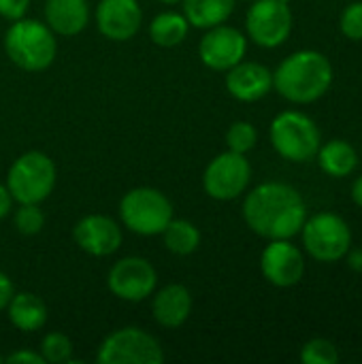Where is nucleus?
I'll use <instances>...</instances> for the list:
<instances>
[{"instance_id": "obj_1", "label": "nucleus", "mask_w": 362, "mask_h": 364, "mask_svg": "<svg viewBox=\"0 0 362 364\" xmlns=\"http://www.w3.org/2000/svg\"><path fill=\"white\" fill-rule=\"evenodd\" d=\"M241 211L247 228L267 241L294 239L307 220L303 194L282 181H265L252 188L245 194Z\"/></svg>"}, {"instance_id": "obj_4", "label": "nucleus", "mask_w": 362, "mask_h": 364, "mask_svg": "<svg viewBox=\"0 0 362 364\" xmlns=\"http://www.w3.org/2000/svg\"><path fill=\"white\" fill-rule=\"evenodd\" d=\"M269 139L280 158L292 164H305L316 160L322 145V132L314 117L303 111H282L269 126Z\"/></svg>"}, {"instance_id": "obj_20", "label": "nucleus", "mask_w": 362, "mask_h": 364, "mask_svg": "<svg viewBox=\"0 0 362 364\" xmlns=\"http://www.w3.org/2000/svg\"><path fill=\"white\" fill-rule=\"evenodd\" d=\"M9 322L21 333H36L47 322V305L32 292H13L6 305Z\"/></svg>"}, {"instance_id": "obj_32", "label": "nucleus", "mask_w": 362, "mask_h": 364, "mask_svg": "<svg viewBox=\"0 0 362 364\" xmlns=\"http://www.w3.org/2000/svg\"><path fill=\"white\" fill-rule=\"evenodd\" d=\"M13 203L15 200H13V196L9 192V188L0 183V220H4L13 211Z\"/></svg>"}, {"instance_id": "obj_30", "label": "nucleus", "mask_w": 362, "mask_h": 364, "mask_svg": "<svg viewBox=\"0 0 362 364\" xmlns=\"http://www.w3.org/2000/svg\"><path fill=\"white\" fill-rule=\"evenodd\" d=\"M6 363L13 364H45L41 352H32V350H19V352H13L4 358Z\"/></svg>"}, {"instance_id": "obj_18", "label": "nucleus", "mask_w": 362, "mask_h": 364, "mask_svg": "<svg viewBox=\"0 0 362 364\" xmlns=\"http://www.w3.org/2000/svg\"><path fill=\"white\" fill-rule=\"evenodd\" d=\"M90 21L87 0H47L45 23L60 36H75L85 30Z\"/></svg>"}, {"instance_id": "obj_14", "label": "nucleus", "mask_w": 362, "mask_h": 364, "mask_svg": "<svg viewBox=\"0 0 362 364\" xmlns=\"http://www.w3.org/2000/svg\"><path fill=\"white\" fill-rule=\"evenodd\" d=\"M73 239L81 252L96 258H105L119 250L124 235H122V226L113 218L92 213L75 224Z\"/></svg>"}, {"instance_id": "obj_16", "label": "nucleus", "mask_w": 362, "mask_h": 364, "mask_svg": "<svg viewBox=\"0 0 362 364\" xmlns=\"http://www.w3.org/2000/svg\"><path fill=\"white\" fill-rule=\"evenodd\" d=\"M226 90L239 102H258L273 90V73L260 62L241 60L226 70Z\"/></svg>"}, {"instance_id": "obj_6", "label": "nucleus", "mask_w": 362, "mask_h": 364, "mask_svg": "<svg viewBox=\"0 0 362 364\" xmlns=\"http://www.w3.org/2000/svg\"><path fill=\"white\" fill-rule=\"evenodd\" d=\"M299 235L303 239L305 254L322 264L344 260L352 247L350 224L333 211H320L307 218Z\"/></svg>"}, {"instance_id": "obj_10", "label": "nucleus", "mask_w": 362, "mask_h": 364, "mask_svg": "<svg viewBox=\"0 0 362 364\" xmlns=\"http://www.w3.org/2000/svg\"><path fill=\"white\" fill-rule=\"evenodd\" d=\"M252 164L245 154L224 151L215 156L203 173V190L213 200H235L250 188Z\"/></svg>"}, {"instance_id": "obj_21", "label": "nucleus", "mask_w": 362, "mask_h": 364, "mask_svg": "<svg viewBox=\"0 0 362 364\" xmlns=\"http://www.w3.org/2000/svg\"><path fill=\"white\" fill-rule=\"evenodd\" d=\"M183 15L190 26L209 30L213 26L226 23L233 15L237 0H181Z\"/></svg>"}, {"instance_id": "obj_9", "label": "nucleus", "mask_w": 362, "mask_h": 364, "mask_svg": "<svg viewBox=\"0 0 362 364\" xmlns=\"http://www.w3.org/2000/svg\"><path fill=\"white\" fill-rule=\"evenodd\" d=\"M292 9L284 0H252L245 13L247 41L262 49L282 47L292 34Z\"/></svg>"}, {"instance_id": "obj_7", "label": "nucleus", "mask_w": 362, "mask_h": 364, "mask_svg": "<svg viewBox=\"0 0 362 364\" xmlns=\"http://www.w3.org/2000/svg\"><path fill=\"white\" fill-rule=\"evenodd\" d=\"M119 220L134 235L156 237L173 220V203L156 188H132L119 200Z\"/></svg>"}, {"instance_id": "obj_3", "label": "nucleus", "mask_w": 362, "mask_h": 364, "mask_svg": "<svg viewBox=\"0 0 362 364\" xmlns=\"http://www.w3.org/2000/svg\"><path fill=\"white\" fill-rule=\"evenodd\" d=\"M4 51L17 68L41 73L53 64L58 41L47 23L21 17L9 26L4 34Z\"/></svg>"}, {"instance_id": "obj_27", "label": "nucleus", "mask_w": 362, "mask_h": 364, "mask_svg": "<svg viewBox=\"0 0 362 364\" xmlns=\"http://www.w3.org/2000/svg\"><path fill=\"white\" fill-rule=\"evenodd\" d=\"M13 224L19 235L34 237L45 228V215L38 209V205H19V209L13 215Z\"/></svg>"}, {"instance_id": "obj_2", "label": "nucleus", "mask_w": 362, "mask_h": 364, "mask_svg": "<svg viewBox=\"0 0 362 364\" xmlns=\"http://www.w3.org/2000/svg\"><path fill=\"white\" fill-rule=\"evenodd\" d=\"M335 68L318 49H299L284 58L273 73V90L292 105L318 102L331 90Z\"/></svg>"}, {"instance_id": "obj_26", "label": "nucleus", "mask_w": 362, "mask_h": 364, "mask_svg": "<svg viewBox=\"0 0 362 364\" xmlns=\"http://www.w3.org/2000/svg\"><path fill=\"white\" fill-rule=\"evenodd\" d=\"M301 360L305 364H337L339 350L331 339L316 337L301 348Z\"/></svg>"}, {"instance_id": "obj_25", "label": "nucleus", "mask_w": 362, "mask_h": 364, "mask_svg": "<svg viewBox=\"0 0 362 364\" xmlns=\"http://www.w3.org/2000/svg\"><path fill=\"white\" fill-rule=\"evenodd\" d=\"M256 143H258V130L252 122L239 119L230 124V128L226 130V145L230 151L247 154L256 147Z\"/></svg>"}, {"instance_id": "obj_17", "label": "nucleus", "mask_w": 362, "mask_h": 364, "mask_svg": "<svg viewBox=\"0 0 362 364\" xmlns=\"http://www.w3.org/2000/svg\"><path fill=\"white\" fill-rule=\"evenodd\" d=\"M151 316L164 328H179L192 314V294L181 284H169L151 294Z\"/></svg>"}, {"instance_id": "obj_34", "label": "nucleus", "mask_w": 362, "mask_h": 364, "mask_svg": "<svg viewBox=\"0 0 362 364\" xmlns=\"http://www.w3.org/2000/svg\"><path fill=\"white\" fill-rule=\"evenodd\" d=\"M350 194H352V200H354V205H356L358 209H362V175H358V177L354 179Z\"/></svg>"}, {"instance_id": "obj_31", "label": "nucleus", "mask_w": 362, "mask_h": 364, "mask_svg": "<svg viewBox=\"0 0 362 364\" xmlns=\"http://www.w3.org/2000/svg\"><path fill=\"white\" fill-rule=\"evenodd\" d=\"M13 292H15L13 282L9 279V275H4V273L0 271V311H2V309H6V305H9V301H11Z\"/></svg>"}, {"instance_id": "obj_13", "label": "nucleus", "mask_w": 362, "mask_h": 364, "mask_svg": "<svg viewBox=\"0 0 362 364\" xmlns=\"http://www.w3.org/2000/svg\"><path fill=\"white\" fill-rule=\"evenodd\" d=\"M247 53V36L235 26H213L205 30L198 43L201 62L218 73H226L235 64H239Z\"/></svg>"}, {"instance_id": "obj_5", "label": "nucleus", "mask_w": 362, "mask_h": 364, "mask_svg": "<svg viewBox=\"0 0 362 364\" xmlns=\"http://www.w3.org/2000/svg\"><path fill=\"white\" fill-rule=\"evenodd\" d=\"M58 171L43 151L21 154L6 173V188L17 205H41L55 188Z\"/></svg>"}, {"instance_id": "obj_19", "label": "nucleus", "mask_w": 362, "mask_h": 364, "mask_svg": "<svg viewBox=\"0 0 362 364\" xmlns=\"http://www.w3.org/2000/svg\"><path fill=\"white\" fill-rule=\"evenodd\" d=\"M316 160H318V166L324 175H329L333 179H344L356 171L358 151L346 139H331V141L320 145Z\"/></svg>"}, {"instance_id": "obj_37", "label": "nucleus", "mask_w": 362, "mask_h": 364, "mask_svg": "<svg viewBox=\"0 0 362 364\" xmlns=\"http://www.w3.org/2000/svg\"><path fill=\"white\" fill-rule=\"evenodd\" d=\"M284 2H288V4H290V2H292V0H284Z\"/></svg>"}, {"instance_id": "obj_12", "label": "nucleus", "mask_w": 362, "mask_h": 364, "mask_svg": "<svg viewBox=\"0 0 362 364\" xmlns=\"http://www.w3.org/2000/svg\"><path fill=\"white\" fill-rule=\"evenodd\" d=\"M305 254L290 239H275L260 254L262 277L275 288H294L305 277Z\"/></svg>"}, {"instance_id": "obj_35", "label": "nucleus", "mask_w": 362, "mask_h": 364, "mask_svg": "<svg viewBox=\"0 0 362 364\" xmlns=\"http://www.w3.org/2000/svg\"><path fill=\"white\" fill-rule=\"evenodd\" d=\"M158 2H162V4H177V2H181V0H158Z\"/></svg>"}, {"instance_id": "obj_23", "label": "nucleus", "mask_w": 362, "mask_h": 364, "mask_svg": "<svg viewBox=\"0 0 362 364\" xmlns=\"http://www.w3.org/2000/svg\"><path fill=\"white\" fill-rule=\"evenodd\" d=\"M164 247L175 256H190L201 245V230L188 220H171L162 230Z\"/></svg>"}, {"instance_id": "obj_8", "label": "nucleus", "mask_w": 362, "mask_h": 364, "mask_svg": "<svg viewBox=\"0 0 362 364\" xmlns=\"http://www.w3.org/2000/svg\"><path fill=\"white\" fill-rule=\"evenodd\" d=\"M98 364H162L164 350L160 341L137 326L109 333L96 354Z\"/></svg>"}, {"instance_id": "obj_36", "label": "nucleus", "mask_w": 362, "mask_h": 364, "mask_svg": "<svg viewBox=\"0 0 362 364\" xmlns=\"http://www.w3.org/2000/svg\"><path fill=\"white\" fill-rule=\"evenodd\" d=\"M2 360H4V356H2V354H0V363H2Z\"/></svg>"}, {"instance_id": "obj_24", "label": "nucleus", "mask_w": 362, "mask_h": 364, "mask_svg": "<svg viewBox=\"0 0 362 364\" xmlns=\"http://www.w3.org/2000/svg\"><path fill=\"white\" fill-rule=\"evenodd\" d=\"M38 352L45 364H68L73 360V341L64 333L51 331L43 337Z\"/></svg>"}, {"instance_id": "obj_22", "label": "nucleus", "mask_w": 362, "mask_h": 364, "mask_svg": "<svg viewBox=\"0 0 362 364\" xmlns=\"http://www.w3.org/2000/svg\"><path fill=\"white\" fill-rule=\"evenodd\" d=\"M190 32V23L183 13L164 11L158 13L149 23V38L158 47H177L186 41Z\"/></svg>"}, {"instance_id": "obj_38", "label": "nucleus", "mask_w": 362, "mask_h": 364, "mask_svg": "<svg viewBox=\"0 0 362 364\" xmlns=\"http://www.w3.org/2000/svg\"><path fill=\"white\" fill-rule=\"evenodd\" d=\"M247 2H252V0H247Z\"/></svg>"}, {"instance_id": "obj_15", "label": "nucleus", "mask_w": 362, "mask_h": 364, "mask_svg": "<svg viewBox=\"0 0 362 364\" xmlns=\"http://www.w3.org/2000/svg\"><path fill=\"white\" fill-rule=\"evenodd\" d=\"M94 17L98 32L117 43L134 38L143 23V11L137 0H100Z\"/></svg>"}, {"instance_id": "obj_11", "label": "nucleus", "mask_w": 362, "mask_h": 364, "mask_svg": "<svg viewBox=\"0 0 362 364\" xmlns=\"http://www.w3.org/2000/svg\"><path fill=\"white\" fill-rule=\"evenodd\" d=\"M107 286L113 296L126 303H141L156 292L158 273L147 258L126 256L117 260L107 277Z\"/></svg>"}, {"instance_id": "obj_28", "label": "nucleus", "mask_w": 362, "mask_h": 364, "mask_svg": "<svg viewBox=\"0 0 362 364\" xmlns=\"http://www.w3.org/2000/svg\"><path fill=\"white\" fill-rule=\"evenodd\" d=\"M339 30L348 41H362V0L350 2L339 15Z\"/></svg>"}, {"instance_id": "obj_33", "label": "nucleus", "mask_w": 362, "mask_h": 364, "mask_svg": "<svg viewBox=\"0 0 362 364\" xmlns=\"http://www.w3.org/2000/svg\"><path fill=\"white\" fill-rule=\"evenodd\" d=\"M346 260L350 264V269L362 273V250L361 247H350V252L346 254Z\"/></svg>"}, {"instance_id": "obj_29", "label": "nucleus", "mask_w": 362, "mask_h": 364, "mask_svg": "<svg viewBox=\"0 0 362 364\" xmlns=\"http://www.w3.org/2000/svg\"><path fill=\"white\" fill-rule=\"evenodd\" d=\"M30 9V0H0V17L9 21H17L26 17Z\"/></svg>"}]
</instances>
